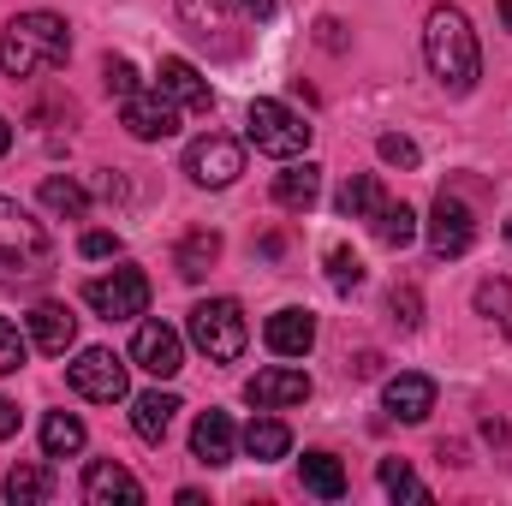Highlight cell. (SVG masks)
I'll return each instance as SVG.
<instances>
[{
  "mask_svg": "<svg viewBox=\"0 0 512 506\" xmlns=\"http://www.w3.org/2000/svg\"><path fill=\"white\" fill-rule=\"evenodd\" d=\"M477 245V215L465 209V197L441 191L435 209H429V251L435 256H465Z\"/></svg>",
  "mask_w": 512,
  "mask_h": 506,
  "instance_id": "8fae6325",
  "label": "cell"
},
{
  "mask_svg": "<svg viewBox=\"0 0 512 506\" xmlns=\"http://www.w3.org/2000/svg\"><path fill=\"white\" fill-rule=\"evenodd\" d=\"M66 381H72V393H78V399H96V405H114V399H126V364H120L108 346H90V352H78V358L66 364Z\"/></svg>",
  "mask_w": 512,
  "mask_h": 506,
  "instance_id": "ba28073f",
  "label": "cell"
},
{
  "mask_svg": "<svg viewBox=\"0 0 512 506\" xmlns=\"http://www.w3.org/2000/svg\"><path fill=\"white\" fill-rule=\"evenodd\" d=\"M245 131H251V143L262 155H274V161H292V155H304V143H310V126L286 108V102H251V114H245Z\"/></svg>",
  "mask_w": 512,
  "mask_h": 506,
  "instance_id": "8992f818",
  "label": "cell"
},
{
  "mask_svg": "<svg viewBox=\"0 0 512 506\" xmlns=\"http://www.w3.org/2000/svg\"><path fill=\"white\" fill-rule=\"evenodd\" d=\"M239 6H245L251 18H274V0H239Z\"/></svg>",
  "mask_w": 512,
  "mask_h": 506,
  "instance_id": "60d3db41",
  "label": "cell"
},
{
  "mask_svg": "<svg viewBox=\"0 0 512 506\" xmlns=\"http://www.w3.org/2000/svg\"><path fill=\"white\" fill-rule=\"evenodd\" d=\"M382 203H387V191H382L376 173H352V179L340 185V215H346V221H376Z\"/></svg>",
  "mask_w": 512,
  "mask_h": 506,
  "instance_id": "d4e9b609",
  "label": "cell"
},
{
  "mask_svg": "<svg viewBox=\"0 0 512 506\" xmlns=\"http://www.w3.org/2000/svg\"><path fill=\"white\" fill-rule=\"evenodd\" d=\"M215 262H221V233H215V227L185 233V239H179V251H173V268H179L185 280H203Z\"/></svg>",
  "mask_w": 512,
  "mask_h": 506,
  "instance_id": "7402d4cb",
  "label": "cell"
},
{
  "mask_svg": "<svg viewBox=\"0 0 512 506\" xmlns=\"http://www.w3.org/2000/svg\"><path fill=\"white\" fill-rule=\"evenodd\" d=\"M54 495V477L42 471V465H18V471H6V501L12 506H42Z\"/></svg>",
  "mask_w": 512,
  "mask_h": 506,
  "instance_id": "f1b7e54d",
  "label": "cell"
},
{
  "mask_svg": "<svg viewBox=\"0 0 512 506\" xmlns=\"http://www.w3.org/2000/svg\"><path fill=\"white\" fill-rule=\"evenodd\" d=\"M155 90H161L173 108H191V114H209V108H215V90H209V78H203L191 60H179V54H167V60L155 66Z\"/></svg>",
  "mask_w": 512,
  "mask_h": 506,
  "instance_id": "4fadbf2b",
  "label": "cell"
},
{
  "mask_svg": "<svg viewBox=\"0 0 512 506\" xmlns=\"http://www.w3.org/2000/svg\"><path fill=\"white\" fill-rule=\"evenodd\" d=\"M185 334H191V346H197L209 364H239V358H245V340H251L239 298H203V304L191 310Z\"/></svg>",
  "mask_w": 512,
  "mask_h": 506,
  "instance_id": "277c9868",
  "label": "cell"
},
{
  "mask_svg": "<svg viewBox=\"0 0 512 506\" xmlns=\"http://www.w3.org/2000/svg\"><path fill=\"white\" fill-rule=\"evenodd\" d=\"M66 54H72V24H66L60 12H18V18H6V30H0V72H6L12 84L66 66Z\"/></svg>",
  "mask_w": 512,
  "mask_h": 506,
  "instance_id": "7a4b0ae2",
  "label": "cell"
},
{
  "mask_svg": "<svg viewBox=\"0 0 512 506\" xmlns=\"http://www.w3.org/2000/svg\"><path fill=\"white\" fill-rule=\"evenodd\" d=\"M120 126H126L137 143H161V137L179 131V108H173L161 90H137V96L120 102Z\"/></svg>",
  "mask_w": 512,
  "mask_h": 506,
  "instance_id": "7c38bea8",
  "label": "cell"
},
{
  "mask_svg": "<svg viewBox=\"0 0 512 506\" xmlns=\"http://www.w3.org/2000/svg\"><path fill=\"white\" fill-rule=\"evenodd\" d=\"M30 340H36V352H48V358H60L72 340H78V316L66 310V304H54V298H42L36 310H30Z\"/></svg>",
  "mask_w": 512,
  "mask_h": 506,
  "instance_id": "ac0fdd59",
  "label": "cell"
},
{
  "mask_svg": "<svg viewBox=\"0 0 512 506\" xmlns=\"http://www.w3.org/2000/svg\"><path fill=\"white\" fill-rule=\"evenodd\" d=\"M376 149H382L387 167H417V143H411L405 131H382V137H376Z\"/></svg>",
  "mask_w": 512,
  "mask_h": 506,
  "instance_id": "e575fe53",
  "label": "cell"
},
{
  "mask_svg": "<svg viewBox=\"0 0 512 506\" xmlns=\"http://www.w3.org/2000/svg\"><path fill=\"white\" fill-rule=\"evenodd\" d=\"M179 24L191 30V42H203L215 60H239L245 54V30L233 18V0H173Z\"/></svg>",
  "mask_w": 512,
  "mask_h": 506,
  "instance_id": "5b68a950",
  "label": "cell"
},
{
  "mask_svg": "<svg viewBox=\"0 0 512 506\" xmlns=\"http://www.w3.org/2000/svg\"><path fill=\"white\" fill-rule=\"evenodd\" d=\"M423 60L429 72L441 78L447 96H471L477 78H483V54H477V30L459 6H435L423 18Z\"/></svg>",
  "mask_w": 512,
  "mask_h": 506,
  "instance_id": "6da1fadb",
  "label": "cell"
},
{
  "mask_svg": "<svg viewBox=\"0 0 512 506\" xmlns=\"http://www.w3.org/2000/svg\"><path fill=\"white\" fill-rule=\"evenodd\" d=\"M12 149V126H6V114H0V155Z\"/></svg>",
  "mask_w": 512,
  "mask_h": 506,
  "instance_id": "b9f144b4",
  "label": "cell"
},
{
  "mask_svg": "<svg viewBox=\"0 0 512 506\" xmlns=\"http://www.w3.org/2000/svg\"><path fill=\"white\" fill-rule=\"evenodd\" d=\"M393 322L411 334V328H423V298H417V286H393Z\"/></svg>",
  "mask_w": 512,
  "mask_h": 506,
  "instance_id": "d590c367",
  "label": "cell"
},
{
  "mask_svg": "<svg viewBox=\"0 0 512 506\" xmlns=\"http://www.w3.org/2000/svg\"><path fill=\"white\" fill-rule=\"evenodd\" d=\"M173 411H179V399L173 393H137L131 399V429H137V441H149V447H161L167 441V429H173Z\"/></svg>",
  "mask_w": 512,
  "mask_h": 506,
  "instance_id": "ffe728a7",
  "label": "cell"
},
{
  "mask_svg": "<svg viewBox=\"0 0 512 506\" xmlns=\"http://www.w3.org/2000/svg\"><path fill=\"white\" fill-rule=\"evenodd\" d=\"M84 501H90V506H114V501L137 506V501H143V483L131 477L120 459H96V465L84 471Z\"/></svg>",
  "mask_w": 512,
  "mask_h": 506,
  "instance_id": "2e32d148",
  "label": "cell"
},
{
  "mask_svg": "<svg viewBox=\"0 0 512 506\" xmlns=\"http://www.w3.org/2000/svg\"><path fill=\"white\" fill-rule=\"evenodd\" d=\"M233 417L227 411H203L197 423H191V453L203 459V465H233Z\"/></svg>",
  "mask_w": 512,
  "mask_h": 506,
  "instance_id": "d6986e66",
  "label": "cell"
},
{
  "mask_svg": "<svg viewBox=\"0 0 512 506\" xmlns=\"http://www.w3.org/2000/svg\"><path fill=\"white\" fill-rule=\"evenodd\" d=\"M42 209H48V215H66V221H84V209H90V191H84L78 179H60V173H48V179H42Z\"/></svg>",
  "mask_w": 512,
  "mask_h": 506,
  "instance_id": "4316f807",
  "label": "cell"
},
{
  "mask_svg": "<svg viewBox=\"0 0 512 506\" xmlns=\"http://www.w3.org/2000/svg\"><path fill=\"white\" fill-rule=\"evenodd\" d=\"M12 435H18V405L0 399V441H12Z\"/></svg>",
  "mask_w": 512,
  "mask_h": 506,
  "instance_id": "f35d334b",
  "label": "cell"
},
{
  "mask_svg": "<svg viewBox=\"0 0 512 506\" xmlns=\"http://www.w3.org/2000/svg\"><path fill=\"white\" fill-rule=\"evenodd\" d=\"M245 399H251L256 411H286V405H304V399H310V376H304V370H292V364L256 370V376L245 381Z\"/></svg>",
  "mask_w": 512,
  "mask_h": 506,
  "instance_id": "5bb4252c",
  "label": "cell"
},
{
  "mask_svg": "<svg viewBox=\"0 0 512 506\" xmlns=\"http://www.w3.org/2000/svg\"><path fill=\"white\" fill-rule=\"evenodd\" d=\"M54 274V245L12 197H0V286H36Z\"/></svg>",
  "mask_w": 512,
  "mask_h": 506,
  "instance_id": "3957f363",
  "label": "cell"
},
{
  "mask_svg": "<svg viewBox=\"0 0 512 506\" xmlns=\"http://www.w3.org/2000/svg\"><path fill=\"white\" fill-rule=\"evenodd\" d=\"M84 417H72V411H48L42 417V453L48 459H72V453H84Z\"/></svg>",
  "mask_w": 512,
  "mask_h": 506,
  "instance_id": "603a6c76",
  "label": "cell"
},
{
  "mask_svg": "<svg viewBox=\"0 0 512 506\" xmlns=\"http://www.w3.org/2000/svg\"><path fill=\"white\" fill-rule=\"evenodd\" d=\"M495 6H501V24L512 30V0H495Z\"/></svg>",
  "mask_w": 512,
  "mask_h": 506,
  "instance_id": "7bdbcfd3",
  "label": "cell"
},
{
  "mask_svg": "<svg viewBox=\"0 0 512 506\" xmlns=\"http://www.w3.org/2000/svg\"><path fill=\"white\" fill-rule=\"evenodd\" d=\"M24 358H30V340L18 334V322H6V316H0V376H18V370H24Z\"/></svg>",
  "mask_w": 512,
  "mask_h": 506,
  "instance_id": "d6a6232c",
  "label": "cell"
},
{
  "mask_svg": "<svg viewBox=\"0 0 512 506\" xmlns=\"http://www.w3.org/2000/svg\"><path fill=\"white\" fill-rule=\"evenodd\" d=\"M245 453H251V459H262V465H268V459H286V453H292V429H286L280 417L256 411L251 429H245Z\"/></svg>",
  "mask_w": 512,
  "mask_h": 506,
  "instance_id": "cb8c5ba5",
  "label": "cell"
},
{
  "mask_svg": "<svg viewBox=\"0 0 512 506\" xmlns=\"http://www.w3.org/2000/svg\"><path fill=\"white\" fill-rule=\"evenodd\" d=\"M328 280H334V292H358V286H364V262H358V251L334 245V251H328Z\"/></svg>",
  "mask_w": 512,
  "mask_h": 506,
  "instance_id": "1f68e13d",
  "label": "cell"
},
{
  "mask_svg": "<svg viewBox=\"0 0 512 506\" xmlns=\"http://www.w3.org/2000/svg\"><path fill=\"white\" fill-rule=\"evenodd\" d=\"M316 197H322V167H310V161H298V167H286V173L274 179V203L292 209V215H310Z\"/></svg>",
  "mask_w": 512,
  "mask_h": 506,
  "instance_id": "44dd1931",
  "label": "cell"
},
{
  "mask_svg": "<svg viewBox=\"0 0 512 506\" xmlns=\"http://www.w3.org/2000/svg\"><path fill=\"white\" fill-rule=\"evenodd\" d=\"M316 42L340 54V48H346V36H340V18H316Z\"/></svg>",
  "mask_w": 512,
  "mask_h": 506,
  "instance_id": "74e56055",
  "label": "cell"
},
{
  "mask_svg": "<svg viewBox=\"0 0 512 506\" xmlns=\"http://www.w3.org/2000/svg\"><path fill=\"white\" fill-rule=\"evenodd\" d=\"M477 310H483V316H489V322L512 340V280H501V274H495V280H483V286H477Z\"/></svg>",
  "mask_w": 512,
  "mask_h": 506,
  "instance_id": "f546056e",
  "label": "cell"
},
{
  "mask_svg": "<svg viewBox=\"0 0 512 506\" xmlns=\"http://www.w3.org/2000/svg\"><path fill=\"white\" fill-rule=\"evenodd\" d=\"M304 489L316 501H340L346 495V465L334 453H304Z\"/></svg>",
  "mask_w": 512,
  "mask_h": 506,
  "instance_id": "484cf974",
  "label": "cell"
},
{
  "mask_svg": "<svg viewBox=\"0 0 512 506\" xmlns=\"http://www.w3.org/2000/svg\"><path fill=\"white\" fill-rule=\"evenodd\" d=\"M102 78H108V90H114L120 102H126V96H137V90H143V78H137V66H131L126 54H108V60H102Z\"/></svg>",
  "mask_w": 512,
  "mask_h": 506,
  "instance_id": "836d02e7",
  "label": "cell"
},
{
  "mask_svg": "<svg viewBox=\"0 0 512 506\" xmlns=\"http://www.w3.org/2000/svg\"><path fill=\"white\" fill-rule=\"evenodd\" d=\"M78 256H90V262H102V256H120V233H102V227H90V233L78 239Z\"/></svg>",
  "mask_w": 512,
  "mask_h": 506,
  "instance_id": "8d00e7d4",
  "label": "cell"
},
{
  "mask_svg": "<svg viewBox=\"0 0 512 506\" xmlns=\"http://www.w3.org/2000/svg\"><path fill=\"white\" fill-rule=\"evenodd\" d=\"M507 245H512V215H507Z\"/></svg>",
  "mask_w": 512,
  "mask_h": 506,
  "instance_id": "ee69618b",
  "label": "cell"
},
{
  "mask_svg": "<svg viewBox=\"0 0 512 506\" xmlns=\"http://www.w3.org/2000/svg\"><path fill=\"white\" fill-rule=\"evenodd\" d=\"M382 405H387L393 423H423V417L435 411V381L417 376V370H399V376H387Z\"/></svg>",
  "mask_w": 512,
  "mask_h": 506,
  "instance_id": "9a60e30c",
  "label": "cell"
},
{
  "mask_svg": "<svg viewBox=\"0 0 512 506\" xmlns=\"http://www.w3.org/2000/svg\"><path fill=\"white\" fill-rule=\"evenodd\" d=\"M84 304L102 316V322H131L149 310V274L143 268H114V274H96L84 286Z\"/></svg>",
  "mask_w": 512,
  "mask_h": 506,
  "instance_id": "52a82bcc",
  "label": "cell"
},
{
  "mask_svg": "<svg viewBox=\"0 0 512 506\" xmlns=\"http://www.w3.org/2000/svg\"><path fill=\"white\" fill-rule=\"evenodd\" d=\"M376 477H382V489L393 495V501H429V489L411 477V465H405V459H382V471H376Z\"/></svg>",
  "mask_w": 512,
  "mask_h": 506,
  "instance_id": "4dcf8cb0",
  "label": "cell"
},
{
  "mask_svg": "<svg viewBox=\"0 0 512 506\" xmlns=\"http://www.w3.org/2000/svg\"><path fill=\"white\" fill-rule=\"evenodd\" d=\"M131 364L149 370L155 381H173L185 370V340H179V328H167V322H137V334H131Z\"/></svg>",
  "mask_w": 512,
  "mask_h": 506,
  "instance_id": "30bf717a",
  "label": "cell"
},
{
  "mask_svg": "<svg viewBox=\"0 0 512 506\" xmlns=\"http://www.w3.org/2000/svg\"><path fill=\"white\" fill-rule=\"evenodd\" d=\"M370 227H376V239H382L387 251H405V245L417 239V209H411V203H382Z\"/></svg>",
  "mask_w": 512,
  "mask_h": 506,
  "instance_id": "83f0119b",
  "label": "cell"
},
{
  "mask_svg": "<svg viewBox=\"0 0 512 506\" xmlns=\"http://www.w3.org/2000/svg\"><path fill=\"white\" fill-rule=\"evenodd\" d=\"M352 376H382V358H376V352H358V358H352Z\"/></svg>",
  "mask_w": 512,
  "mask_h": 506,
  "instance_id": "ab89813d",
  "label": "cell"
},
{
  "mask_svg": "<svg viewBox=\"0 0 512 506\" xmlns=\"http://www.w3.org/2000/svg\"><path fill=\"white\" fill-rule=\"evenodd\" d=\"M185 173H191L197 185H209V191H227V185L245 173V149H239L233 137H221V131H203V137L185 149Z\"/></svg>",
  "mask_w": 512,
  "mask_h": 506,
  "instance_id": "9c48e42d",
  "label": "cell"
},
{
  "mask_svg": "<svg viewBox=\"0 0 512 506\" xmlns=\"http://www.w3.org/2000/svg\"><path fill=\"white\" fill-rule=\"evenodd\" d=\"M262 340H268L274 358H304L316 346V316L310 310H274L268 328H262Z\"/></svg>",
  "mask_w": 512,
  "mask_h": 506,
  "instance_id": "e0dca14e",
  "label": "cell"
}]
</instances>
